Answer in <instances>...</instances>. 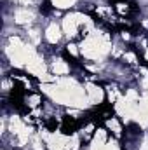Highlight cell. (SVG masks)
Returning a JSON list of instances; mask_svg holds the SVG:
<instances>
[{"mask_svg": "<svg viewBox=\"0 0 148 150\" xmlns=\"http://www.w3.org/2000/svg\"><path fill=\"white\" fill-rule=\"evenodd\" d=\"M12 23L16 26L30 28L33 25H38V14L32 7H14L12 9Z\"/></svg>", "mask_w": 148, "mask_h": 150, "instance_id": "cell-2", "label": "cell"}, {"mask_svg": "<svg viewBox=\"0 0 148 150\" xmlns=\"http://www.w3.org/2000/svg\"><path fill=\"white\" fill-rule=\"evenodd\" d=\"M84 89H85V96H87V100H89V105H92V107H99V105L106 100L105 87L98 86V82L85 80V82H84Z\"/></svg>", "mask_w": 148, "mask_h": 150, "instance_id": "cell-3", "label": "cell"}, {"mask_svg": "<svg viewBox=\"0 0 148 150\" xmlns=\"http://www.w3.org/2000/svg\"><path fill=\"white\" fill-rule=\"evenodd\" d=\"M120 38H122V42H131L132 40V35H131L129 30H122L120 32Z\"/></svg>", "mask_w": 148, "mask_h": 150, "instance_id": "cell-14", "label": "cell"}, {"mask_svg": "<svg viewBox=\"0 0 148 150\" xmlns=\"http://www.w3.org/2000/svg\"><path fill=\"white\" fill-rule=\"evenodd\" d=\"M49 72L52 75H56V77H68L70 72H72V67L66 59L58 56V58H52L49 61Z\"/></svg>", "mask_w": 148, "mask_h": 150, "instance_id": "cell-5", "label": "cell"}, {"mask_svg": "<svg viewBox=\"0 0 148 150\" xmlns=\"http://www.w3.org/2000/svg\"><path fill=\"white\" fill-rule=\"evenodd\" d=\"M143 59H145V61L148 63V45L145 47V49H143Z\"/></svg>", "mask_w": 148, "mask_h": 150, "instance_id": "cell-15", "label": "cell"}, {"mask_svg": "<svg viewBox=\"0 0 148 150\" xmlns=\"http://www.w3.org/2000/svg\"><path fill=\"white\" fill-rule=\"evenodd\" d=\"M122 61H124V65H127V67H138V63H140V59H138V54L134 52V51H125L124 54H122V58H120Z\"/></svg>", "mask_w": 148, "mask_h": 150, "instance_id": "cell-10", "label": "cell"}, {"mask_svg": "<svg viewBox=\"0 0 148 150\" xmlns=\"http://www.w3.org/2000/svg\"><path fill=\"white\" fill-rule=\"evenodd\" d=\"M115 12H117L120 18L127 16V14L131 12V5H129V2H117V4H115Z\"/></svg>", "mask_w": 148, "mask_h": 150, "instance_id": "cell-12", "label": "cell"}, {"mask_svg": "<svg viewBox=\"0 0 148 150\" xmlns=\"http://www.w3.org/2000/svg\"><path fill=\"white\" fill-rule=\"evenodd\" d=\"M25 103H26L28 110H37V108H42V105H44V98H42L40 93L32 91V93H28V94L25 96Z\"/></svg>", "mask_w": 148, "mask_h": 150, "instance_id": "cell-7", "label": "cell"}, {"mask_svg": "<svg viewBox=\"0 0 148 150\" xmlns=\"http://www.w3.org/2000/svg\"><path fill=\"white\" fill-rule=\"evenodd\" d=\"M16 7H37L40 5V0H11Z\"/></svg>", "mask_w": 148, "mask_h": 150, "instance_id": "cell-13", "label": "cell"}, {"mask_svg": "<svg viewBox=\"0 0 148 150\" xmlns=\"http://www.w3.org/2000/svg\"><path fill=\"white\" fill-rule=\"evenodd\" d=\"M105 127L108 129V133H110L111 136H115V138H120V136L124 134L122 120H120L117 115H110V117L105 119Z\"/></svg>", "mask_w": 148, "mask_h": 150, "instance_id": "cell-6", "label": "cell"}, {"mask_svg": "<svg viewBox=\"0 0 148 150\" xmlns=\"http://www.w3.org/2000/svg\"><path fill=\"white\" fill-rule=\"evenodd\" d=\"M66 52L75 58V59H78L80 58V45H78V42H75V40H70L68 44H66Z\"/></svg>", "mask_w": 148, "mask_h": 150, "instance_id": "cell-11", "label": "cell"}, {"mask_svg": "<svg viewBox=\"0 0 148 150\" xmlns=\"http://www.w3.org/2000/svg\"><path fill=\"white\" fill-rule=\"evenodd\" d=\"M51 5L56 11H68L77 5V0H51Z\"/></svg>", "mask_w": 148, "mask_h": 150, "instance_id": "cell-9", "label": "cell"}, {"mask_svg": "<svg viewBox=\"0 0 148 150\" xmlns=\"http://www.w3.org/2000/svg\"><path fill=\"white\" fill-rule=\"evenodd\" d=\"M42 93L49 96L56 105H65L68 108H87L89 100L85 96L84 84L78 82L75 77H58L51 84H42L40 86Z\"/></svg>", "mask_w": 148, "mask_h": 150, "instance_id": "cell-1", "label": "cell"}, {"mask_svg": "<svg viewBox=\"0 0 148 150\" xmlns=\"http://www.w3.org/2000/svg\"><path fill=\"white\" fill-rule=\"evenodd\" d=\"M63 38H65V33H63L61 23L49 21L45 25V28H44V40H45L47 45H58Z\"/></svg>", "mask_w": 148, "mask_h": 150, "instance_id": "cell-4", "label": "cell"}, {"mask_svg": "<svg viewBox=\"0 0 148 150\" xmlns=\"http://www.w3.org/2000/svg\"><path fill=\"white\" fill-rule=\"evenodd\" d=\"M105 93H106V100H108L110 105H115V103L124 96V91H122L117 84H108V86L105 87Z\"/></svg>", "mask_w": 148, "mask_h": 150, "instance_id": "cell-8", "label": "cell"}]
</instances>
